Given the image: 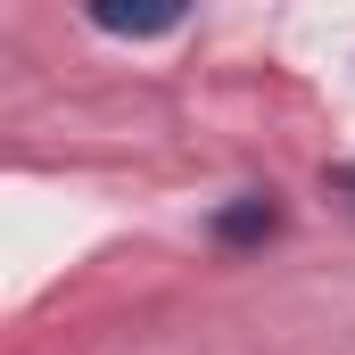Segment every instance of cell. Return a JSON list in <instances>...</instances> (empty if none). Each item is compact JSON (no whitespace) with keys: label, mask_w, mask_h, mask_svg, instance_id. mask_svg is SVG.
<instances>
[{"label":"cell","mask_w":355,"mask_h":355,"mask_svg":"<svg viewBox=\"0 0 355 355\" xmlns=\"http://www.w3.org/2000/svg\"><path fill=\"white\" fill-rule=\"evenodd\" d=\"M83 17L99 33H124V42H157L190 17V0H83Z\"/></svg>","instance_id":"6da1fadb"},{"label":"cell","mask_w":355,"mask_h":355,"mask_svg":"<svg viewBox=\"0 0 355 355\" xmlns=\"http://www.w3.org/2000/svg\"><path fill=\"white\" fill-rule=\"evenodd\" d=\"M272 223H281V207H272V190H248V198H240V207H232V215H223L215 232H223V240L240 248V240H265Z\"/></svg>","instance_id":"7a4b0ae2"},{"label":"cell","mask_w":355,"mask_h":355,"mask_svg":"<svg viewBox=\"0 0 355 355\" xmlns=\"http://www.w3.org/2000/svg\"><path fill=\"white\" fill-rule=\"evenodd\" d=\"M331 182H339V198H347V207H355V157H347V166H339V174H331Z\"/></svg>","instance_id":"3957f363"}]
</instances>
